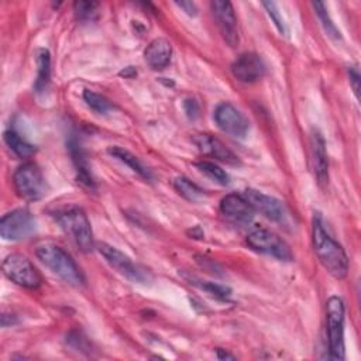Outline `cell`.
Returning <instances> with one entry per match:
<instances>
[{
    "label": "cell",
    "instance_id": "obj_29",
    "mask_svg": "<svg viewBox=\"0 0 361 361\" xmlns=\"http://www.w3.org/2000/svg\"><path fill=\"white\" fill-rule=\"evenodd\" d=\"M183 107H185V111H186L189 118L193 120V118L199 117V110L200 109H199V104L195 99H186L185 103H183Z\"/></svg>",
    "mask_w": 361,
    "mask_h": 361
},
{
    "label": "cell",
    "instance_id": "obj_19",
    "mask_svg": "<svg viewBox=\"0 0 361 361\" xmlns=\"http://www.w3.org/2000/svg\"><path fill=\"white\" fill-rule=\"evenodd\" d=\"M107 152L110 155H113L114 158H117L118 161H121L123 164H126L127 166H130L134 172H137L140 176H142L144 179H151V172L142 165V162L133 155L130 151L121 148V147H110L107 149Z\"/></svg>",
    "mask_w": 361,
    "mask_h": 361
},
{
    "label": "cell",
    "instance_id": "obj_22",
    "mask_svg": "<svg viewBox=\"0 0 361 361\" xmlns=\"http://www.w3.org/2000/svg\"><path fill=\"white\" fill-rule=\"evenodd\" d=\"M83 100L97 114H106L113 110V104L110 103V100H107L104 96H102L93 90L86 89L83 92Z\"/></svg>",
    "mask_w": 361,
    "mask_h": 361
},
{
    "label": "cell",
    "instance_id": "obj_13",
    "mask_svg": "<svg viewBox=\"0 0 361 361\" xmlns=\"http://www.w3.org/2000/svg\"><path fill=\"white\" fill-rule=\"evenodd\" d=\"M243 196L254 212H259L267 219L272 221H279L283 219V206L278 199L255 189H245Z\"/></svg>",
    "mask_w": 361,
    "mask_h": 361
},
{
    "label": "cell",
    "instance_id": "obj_11",
    "mask_svg": "<svg viewBox=\"0 0 361 361\" xmlns=\"http://www.w3.org/2000/svg\"><path fill=\"white\" fill-rule=\"evenodd\" d=\"M210 7L223 39L230 47H235L238 44V24L231 3L214 0L210 3Z\"/></svg>",
    "mask_w": 361,
    "mask_h": 361
},
{
    "label": "cell",
    "instance_id": "obj_2",
    "mask_svg": "<svg viewBox=\"0 0 361 361\" xmlns=\"http://www.w3.org/2000/svg\"><path fill=\"white\" fill-rule=\"evenodd\" d=\"M35 255L66 283L72 286H82L85 283V276L80 268L62 247L54 243H42L37 247Z\"/></svg>",
    "mask_w": 361,
    "mask_h": 361
},
{
    "label": "cell",
    "instance_id": "obj_3",
    "mask_svg": "<svg viewBox=\"0 0 361 361\" xmlns=\"http://www.w3.org/2000/svg\"><path fill=\"white\" fill-rule=\"evenodd\" d=\"M55 220L80 251L87 252L93 248L94 243L90 221L80 207L72 206L58 210L55 213Z\"/></svg>",
    "mask_w": 361,
    "mask_h": 361
},
{
    "label": "cell",
    "instance_id": "obj_4",
    "mask_svg": "<svg viewBox=\"0 0 361 361\" xmlns=\"http://www.w3.org/2000/svg\"><path fill=\"white\" fill-rule=\"evenodd\" d=\"M344 302L338 296H330L326 302V326L329 353L333 360L344 358Z\"/></svg>",
    "mask_w": 361,
    "mask_h": 361
},
{
    "label": "cell",
    "instance_id": "obj_21",
    "mask_svg": "<svg viewBox=\"0 0 361 361\" xmlns=\"http://www.w3.org/2000/svg\"><path fill=\"white\" fill-rule=\"evenodd\" d=\"M173 188L183 199L190 200V202H196L204 195V190L202 188H199L196 183H193L192 180H189L185 176L176 178L173 180Z\"/></svg>",
    "mask_w": 361,
    "mask_h": 361
},
{
    "label": "cell",
    "instance_id": "obj_24",
    "mask_svg": "<svg viewBox=\"0 0 361 361\" xmlns=\"http://www.w3.org/2000/svg\"><path fill=\"white\" fill-rule=\"evenodd\" d=\"M312 6H313V8H314V11H316V14H317V17H319V20L322 21V25H323L326 34H327L329 37H331L333 39H340V38H341L340 31H338L337 27L333 24V21H331V18H330L327 10H326L324 3H322V1H313Z\"/></svg>",
    "mask_w": 361,
    "mask_h": 361
},
{
    "label": "cell",
    "instance_id": "obj_14",
    "mask_svg": "<svg viewBox=\"0 0 361 361\" xmlns=\"http://www.w3.org/2000/svg\"><path fill=\"white\" fill-rule=\"evenodd\" d=\"M221 214L233 223L248 224L254 217V210L243 195L230 193L220 200Z\"/></svg>",
    "mask_w": 361,
    "mask_h": 361
},
{
    "label": "cell",
    "instance_id": "obj_8",
    "mask_svg": "<svg viewBox=\"0 0 361 361\" xmlns=\"http://www.w3.org/2000/svg\"><path fill=\"white\" fill-rule=\"evenodd\" d=\"M97 250L103 255V258L107 261V264L113 267L118 274L126 276L127 279L138 283H144L148 281V272H145V269L134 264L126 254H123L116 247L109 245L106 243H99Z\"/></svg>",
    "mask_w": 361,
    "mask_h": 361
},
{
    "label": "cell",
    "instance_id": "obj_27",
    "mask_svg": "<svg viewBox=\"0 0 361 361\" xmlns=\"http://www.w3.org/2000/svg\"><path fill=\"white\" fill-rule=\"evenodd\" d=\"M262 6L265 7L268 16H269L271 20L274 21V24H275V27L279 30V32H281V34H285V32H286V27H285V23H283V20H282L279 11H278L276 4L272 3V1H264Z\"/></svg>",
    "mask_w": 361,
    "mask_h": 361
},
{
    "label": "cell",
    "instance_id": "obj_10",
    "mask_svg": "<svg viewBox=\"0 0 361 361\" xmlns=\"http://www.w3.org/2000/svg\"><path fill=\"white\" fill-rule=\"evenodd\" d=\"M214 121L221 131L235 138H244L250 128L247 117L237 107L227 102L220 103L216 107Z\"/></svg>",
    "mask_w": 361,
    "mask_h": 361
},
{
    "label": "cell",
    "instance_id": "obj_7",
    "mask_svg": "<svg viewBox=\"0 0 361 361\" xmlns=\"http://www.w3.org/2000/svg\"><path fill=\"white\" fill-rule=\"evenodd\" d=\"M247 244L257 252L274 257L279 261H292L293 254L289 245L274 231L267 228H254L247 235Z\"/></svg>",
    "mask_w": 361,
    "mask_h": 361
},
{
    "label": "cell",
    "instance_id": "obj_23",
    "mask_svg": "<svg viewBox=\"0 0 361 361\" xmlns=\"http://www.w3.org/2000/svg\"><path fill=\"white\" fill-rule=\"evenodd\" d=\"M196 166L200 172L207 175L210 179L216 180L217 183H220V185H228L230 183L228 173L224 169H221L217 164L210 162V161H200V162L196 164Z\"/></svg>",
    "mask_w": 361,
    "mask_h": 361
},
{
    "label": "cell",
    "instance_id": "obj_25",
    "mask_svg": "<svg viewBox=\"0 0 361 361\" xmlns=\"http://www.w3.org/2000/svg\"><path fill=\"white\" fill-rule=\"evenodd\" d=\"M97 6H99V3H96V1H76L73 4V10H75V14L78 18H80L83 21H89L96 17Z\"/></svg>",
    "mask_w": 361,
    "mask_h": 361
},
{
    "label": "cell",
    "instance_id": "obj_28",
    "mask_svg": "<svg viewBox=\"0 0 361 361\" xmlns=\"http://www.w3.org/2000/svg\"><path fill=\"white\" fill-rule=\"evenodd\" d=\"M348 78H350V85L353 86V90L355 93V97H360V72L355 66H351L348 69Z\"/></svg>",
    "mask_w": 361,
    "mask_h": 361
},
{
    "label": "cell",
    "instance_id": "obj_9",
    "mask_svg": "<svg viewBox=\"0 0 361 361\" xmlns=\"http://www.w3.org/2000/svg\"><path fill=\"white\" fill-rule=\"evenodd\" d=\"M35 228L32 214L25 209H16L6 213L0 220V234L4 240H23L27 238Z\"/></svg>",
    "mask_w": 361,
    "mask_h": 361
},
{
    "label": "cell",
    "instance_id": "obj_16",
    "mask_svg": "<svg viewBox=\"0 0 361 361\" xmlns=\"http://www.w3.org/2000/svg\"><path fill=\"white\" fill-rule=\"evenodd\" d=\"M310 162H312V171L317 182L326 183L329 178L326 144L322 134L316 130H313L310 134Z\"/></svg>",
    "mask_w": 361,
    "mask_h": 361
},
{
    "label": "cell",
    "instance_id": "obj_20",
    "mask_svg": "<svg viewBox=\"0 0 361 361\" xmlns=\"http://www.w3.org/2000/svg\"><path fill=\"white\" fill-rule=\"evenodd\" d=\"M4 142L7 147L20 158H27L35 152V147L25 141L20 134H17L14 130L4 131Z\"/></svg>",
    "mask_w": 361,
    "mask_h": 361
},
{
    "label": "cell",
    "instance_id": "obj_30",
    "mask_svg": "<svg viewBox=\"0 0 361 361\" xmlns=\"http://www.w3.org/2000/svg\"><path fill=\"white\" fill-rule=\"evenodd\" d=\"M175 4L178 7H180L189 16H196L197 14V8H196L195 3H192V1H176Z\"/></svg>",
    "mask_w": 361,
    "mask_h": 361
},
{
    "label": "cell",
    "instance_id": "obj_15",
    "mask_svg": "<svg viewBox=\"0 0 361 361\" xmlns=\"http://www.w3.org/2000/svg\"><path fill=\"white\" fill-rule=\"evenodd\" d=\"M192 140L199 151L210 158L219 159L230 165H237L240 162L237 155L231 149H228L219 138L210 134H196Z\"/></svg>",
    "mask_w": 361,
    "mask_h": 361
},
{
    "label": "cell",
    "instance_id": "obj_18",
    "mask_svg": "<svg viewBox=\"0 0 361 361\" xmlns=\"http://www.w3.org/2000/svg\"><path fill=\"white\" fill-rule=\"evenodd\" d=\"M37 78L34 82V89L37 93L45 90L49 76H51V58L47 49H39L37 52Z\"/></svg>",
    "mask_w": 361,
    "mask_h": 361
},
{
    "label": "cell",
    "instance_id": "obj_1",
    "mask_svg": "<svg viewBox=\"0 0 361 361\" xmlns=\"http://www.w3.org/2000/svg\"><path fill=\"white\" fill-rule=\"evenodd\" d=\"M313 250L324 269L336 279H343L348 271V258L343 247L326 231L320 216L313 217L312 223Z\"/></svg>",
    "mask_w": 361,
    "mask_h": 361
},
{
    "label": "cell",
    "instance_id": "obj_12",
    "mask_svg": "<svg viewBox=\"0 0 361 361\" xmlns=\"http://www.w3.org/2000/svg\"><path fill=\"white\" fill-rule=\"evenodd\" d=\"M234 78L243 83H255L265 73V63L259 55L247 52L241 54L231 65Z\"/></svg>",
    "mask_w": 361,
    "mask_h": 361
},
{
    "label": "cell",
    "instance_id": "obj_26",
    "mask_svg": "<svg viewBox=\"0 0 361 361\" xmlns=\"http://www.w3.org/2000/svg\"><path fill=\"white\" fill-rule=\"evenodd\" d=\"M197 285L200 289H204L209 295H212L217 299H227L230 296V289L223 285H217L214 282H202Z\"/></svg>",
    "mask_w": 361,
    "mask_h": 361
},
{
    "label": "cell",
    "instance_id": "obj_6",
    "mask_svg": "<svg viewBox=\"0 0 361 361\" xmlns=\"http://www.w3.org/2000/svg\"><path fill=\"white\" fill-rule=\"evenodd\" d=\"M3 274L11 282L28 288L35 289L41 285L42 278L34 264L21 254H10L3 259L1 264Z\"/></svg>",
    "mask_w": 361,
    "mask_h": 361
},
{
    "label": "cell",
    "instance_id": "obj_17",
    "mask_svg": "<svg viewBox=\"0 0 361 361\" xmlns=\"http://www.w3.org/2000/svg\"><path fill=\"white\" fill-rule=\"evenodd\" d=\"M172 47L171 42L165 38H155L149 42L144 52L145 62L155 71L164 69L171 62Z\"/></svg>",
    "mask_w": 361,
    "mask_h": 361
},
{
    "label": "cell",
    "instance_id": "obj_5",
    "mask_svg": "<svg viewBox=\"0 0 361 361\" xmlns=\"http://www.w3.org/2000/svg\"><path fill=\"white\" fill-rule=\"evenodd\" d=\"M13 185L16 193L28 202L38 200L45 192V180L39 166L34 162L20 165L13 175Z\"/></svg>",
    "mask_w": 361,
    "mask_h": 361
}]
</instances>
